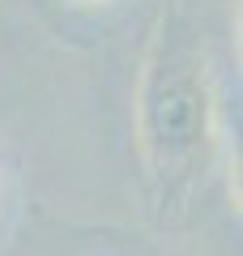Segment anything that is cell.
Returning a JSON list of instances; mask_svg holds the SVG:
<instances>
[{
    "mask_svg": "<svg viewBox=\"0 0 243 256\" xmlns=\"http://www.w3.org/2000/svg\"><path fill=\"white\" fill-rule=\"evenodd\" d=\"M136 146L154 188V205L175 214L214 166L218 94L209 60L184 4L162 9L136 82Z\"/></svg>",
    "mask_w": 243,
    "mask_h": 256,
    "instance_id": "6da1fadb",
    "label": "cell"
},
{
    "mask_svg": "<svg viewBox=\"0 0 243 256\" xmlns=\"http://www.w3.org/2000/svg\"><path fill=\"white\" fill-rule=\"evenodd\" d=\"M68 9H98V4H107V0H64Z\"/></svg>",
    "mask_w": 243,
    "mask_h": 256,
    "instance_id": "7a4b0ae2",
    "label": "cell"
}]
</instances>
